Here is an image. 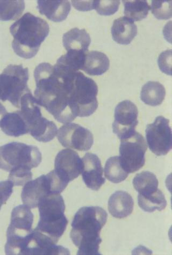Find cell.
Wrapping results in <instances>:
<instances>
[{
  "instance_id": "obj_24",
  "label": "cell",
  "mask_w": 172,
  "mask_h": 255,
  "mask_svg": "<svg viewBox=\"0 0 172 255\" xmlns=\"http://www.w3.org/2000/svg\"><path fill=\"white\" fill-rule=\"evenodd\" d=\"M133 185L139 195H146L158 189L159 182L154 173L145 171L136 175L133 180Z\"/></svg>"
},
{
  "instance_id": "obj_23",
  "label": "cell",
  "mask_w": 172,
  "mask_h": 255,
  "mask_svg": "<svg viewBox=\"0 0 172 255\" xmlns=\"http://www.w3.org/2000/svg\"><path fill=\"white\" fill-rule=\"evenodd\" d=\"M34 216L29 207L20 205L11 212L10 226L17 229L32 231Z\"/></svg>"
},
{
  "instance_id": "obj_21",
  "label": "cell",
  "mask_w": 172,
  "mask_h": 255,
  "mask_svg": "<svg viewBox=\"0 0 172 255\" xmlns=\"http://www.w3.org/2000/svg\"><path fill=\"white\" fill-rule=\"evenodd\" d=\"M166 96V90L161 83L149 81L143 87L141 93V100L146 105L156 107L162 104Z\"/></svg>"
},
{
  "instance_id": "obj_18",
  "label": "cell",
  "mask_w": 172,
  "mask_h": 255,
  "mask_svg": "<svg viewBox=\"0 0 172 255\" xmlns=\"http://www.w3.org/2000/svg\"><path fill=\"white\" fill-rule=\"evenodd\" d=\"M64 47L67 51H75L86 53L91 43L89 34L85 29L73 28L64 34Z\"/></svg>"
},
{
  "instance_id": "obj_5",
  "label": "cell",
  "mask_w": 172,
  "mask_h": 255,
  "mask_svg": "<svg viewBox=\"0 0 172 255\" xmlns=\"http://www.w3.org/2000/svg\"><path fill=\"white\" fill-rule=\"evenodd\" d=\"M20 109L19 113L26 124L29 133L34 139L47 142L54 138L58 133L57 127L53 122L43 117L31 92L25 94L20 100Z\"/></svg>"
},
{
  "instance_id": "obj_32",
  "label": "cell",
  "mask_w": 172,
  "mask_h": 255,
  "mask_svg": "<svg viewBox=\"0 0 172 255\" xmlns=\"http://www.w3.org/2000/svg\"><path fill=\"white\" fill-rule=\"evenodd\" d=\"M158 64L162 72L171 75L172 50L163 52L158 58Z\"/></svg>"
},
{
  "instance_id": "obj_17",
  "label": "cell",
  "mask_w": 172,
  "mask_h": 255,
  "mask_svg": "<svg viewBox=\"0 0 172 255\" xmlns=\"http://www.w3.org/2000/svg\"><path fill=\"white\" fill-rule=\"evenodd\" d=\"M112 34L117 43L129 45L137 36V27L132 19L122 17L114 20Z\"/></svg>"
},
{
  "instance_id": "obj_10",
  "label": "cell",
  "mask_w": 172,
  "mask_h": 255,
  "mask_svg": "<svg viewBox=\"0 0 172 255\" xmlns=\"http://www.w3.org/2000/svg\"><path fill=\"white\" fill-rule=\"evenodd\" d=\"M146 137L150 149L157 156L166 155L172 148V130L169 120L158 116L147 126Z\"/></svg>"
},
{
  "instance_id": "obj_15",
  "label": "cell",
  "mask_w": 172,
  "mask_h": 255,
  "mask_svg": "<svg viewBox=\"0 0 172 255\" xmlns=\"http://www.w3.org/2000/svg\"><path fill=\"white\" fill-rule=\"evenodd\" d=\"M37 9L40 14L54 22H61L65 20L71 9L70 2L67 0L46 1L38 0Z\"/></svg>"
},
{
  "instance_id": "obj_31",
  "label": "cell",
  "mask_w": 172,
  "mask_h": 255,
  "mask_svg": "<svg viewBox=\"0 0 172 255\" xmlns=\"http://www.w3.org/2000/svg\"><path fill=\"white\" fill-rule=\"evenodd\" d=\"M120 1H95L94 9L100 15L111 16L114 15L119 9Z\"/></svg>"
},
{
  "instance_id": "obj_29",
  "label": "cell",
  "mask_w": 172,
  "mask_h": 255,
  "mask_svg": "<svg viewBox=\"0 0 172 255\" xmlns=\"http://www.w3.org/2000/svg\"><path fill=\"white\" fill-rule=\"evenodd\" d=\"M151 10L157 19H169L172 16V1H153Z\"/></svg>"
},
{
  "instance_id": "obj_9",
  "label": "cell",
  "mask_w": 172,
  "mask_h": 255,
  "mask_svg": "<svg viewBox=\"0 0 172 255\" xmlns=\"http://www.w3.org/2000/svg\"><path fill=\"white\" fill-rule=\"evenodd\" d=\"M121 140L119 157L122 166L129 174L135 173L145 164L147 142L136 131Z\"/></svg>"
},
{
  "instance_id": "obj_30",
  "label": "cell",
  "mask_w": 172,
  "mask_h": 255,
  "mask_svg": "<svg viewBox=\"0 0 172 255\" xmlns=\"http://www.w3.org/2000/svg\"><path fill=\"white\" fill-rule=\"evenodd\" d=\"M32 178L31 169L19 168L10 171L8 180L13 183V186H23L31 181Z\"/></svg>"
},
{
  "instance_id": "obj_28",
  "label": "cell",
  "mask_w": 172,
  "mask_h": 255,
  "mask_svg": "<svg viewBox=\"0 0 172 255\" xmlns=\"http://www.w3.org/2000/svg\"><path fill=\"white\" fill-rule=\"evenodd\" d=\"M86 53L81 51H68L66 54L58 59L56 64L69 71H79L80 70H81L83 67Z\"/></svg>"
},
{
  "instance_id": "obj_12",
  "label": "cell",
  "mask_w": 172,
  "mask_h": 255,
  "mask_svg": "<svg viewBox=\"0 0 172 255\" xmlns=\"http://www.w3.org/2000/svg\"><path fill=\"white\" fill-rule=\"evenodd\" d=\"M139 110L132 101H123L119 103L115 110L113 132L120 140L133 134L139 124Z\"/></svg>"
},
{
  "instance_id": "obj_33",
  "label": "cell",
  "mask_w": 172,
  "mask_h": 255,
  "mask_svg": "<svg viewBox=\"0 0 172 255\" xmlns=\"http://www.w3.org/2000/svg\"><path fill=\"white\" fill-rule=\"evenodd\" d=\"M13 187V183L9 180L0 182V210L12 194Z\"/></svg>"
},
{
  "instance_id": "obj_22",
  "label": "cell",
  "mask_w": 172,
  "mask_h": 255,
  "mask_svg": "<svg viewBox=\"0 0 172 255\" xmlns=\"http://www.w3.org/2000/svg\"><path fill=\"white\" fill-rule=\"evenodd\" d=\"M138 203L143 211L149 213L156 211H162L167 206L166 198L160 189L146 195L139 194Z\"/></svg>"
},
{
  "instance_id": "obj_19",
  "label": "cell",
  "mask_w": 172,
  "mask_h": 255,
  "mask_svg": "<svg viewBox=\"0 0 172 255\" xmlns=\"http://www.w3.org/2000/svg\"><path fill=\"white\" fill-rule=\"evenodd\" d=\"M110 67V61L105 53L92 51L86 53L82 70L89 75L99 76L105 73Z\"/></svg>"
},
{
  "instance_id": "obj_26",
  "label": "cell",
  "mask_w": 172,
  "mask_h": 255,
  "mask_svg": "<svg viewBox=\"0 0 172 255\" xmlns=\"http://www.w3.org/2000/svg\"><path fill=\"white\" fill-rule=\"evenodd\" d=\"M24 9L25 2L23 0H0V20H15L22 14Z\"/></svg>"
},
{
  "instance_id": "obj_2",
  "label": "cell",
  "mask_w": 172,
  "mask_h": 255,
  "mask_svg": "<svg viewBox=\"0 0 172 255\" xmlns=\"http://www.w3.org/2000/svg\"><path fill=\"white\" fill-rule=\"evenodd\" d=\"M107 212L99 206L83 207L75 215L70 237L78 248L77 255H100V232L106 224Z\"/></svg>"
},
{
  "instance_id": "obj_34",
  "label": "cell",
  "mask_w": 172,
  "mask_h": 255,
  "mask_svg": "<svg viewBox=\"0 0 172 255\" xmlns=\"http://www.w3.org/2000/svg\"><path fill=\"white\" fill-rule=\"evenodd\" d=\"M74 7L82 11L94 9L95 1H72Z\"/></svg>"
},
{
  "instance_id": "obj_11",
  "label": "cell",
  "mask_w": 172,
  "mask_h": 255,
  "mask_svg": "<svg viewBox=\"0 0 172 255\" xmlns=\"http://www.w3.org/2000/svg\"><path fill=\"white\" fill-rule=\"evenodd\" d=\"M58 139L64 147L87 151L94 143V137L89 129L75 123H66L58 132Z\"/></svg>"
},
{
  "instance_id": "obj_3",
  "label": "cell",
  "mask_w": 172,
  "mask_h": 255,
  "mask_svg": "<svg viewBox=\"0 0 172 255\" xmlns=\"http://www.w3.org/2000/svg\"><path fill=\"white\" fill-rule=\"evenodd\" d=\"M10 31L13 51L20 57L30 59L37 54L50 27L44 19L27 12L11 25Z\"/></svg>"
},
{
  "instance_id": "obj_8",
  "label": "cell",
  "mask_w": 172,
  "mask_h": 255,
  "mask_svg": "<svg viewBox=\"0 0 172 255\" xmlns=\"http://www.w3.org/2000/svg\"><path fill=\"white\" fill-rule=\"evenodd\" d=\"M55 170L43 175L24 184L21 198L23 204L30 209L38 207L41 198L52 194H60L68 185Z\"/></svg>"
},
{
  "instance_id": "obj_25",
  "label": "cell",
  "mask_w": 172,
  "mask_h": 255,
  "mask_svg": "<svg viewBox=\"0 0 172 255\" xmlns=\"http://www.w3.org/2000/svg\"><path fill=\"white\" fill-rule=\"evenodd\" d=\"M125 7L124 13L126 17L133 21H140L146 18L151 10V6L146 0H137V1H122Z\"/></svg>"
},
{
  "instance_id": "obj_7",
  "label": "cell",
  "mask_w": 172,
  "mask_h": 255,
  "mask_svg": "<svg viewBox=\"0 0 172 255\" xmlns=\"http://www.w3.org/2000/svg\"><path fill=\"white\" fill-rule=\"evenodd\" d=\"M29 70L22 65H9L0 74V100L9 101L13 106L20 108V100L31 93L27 86Z\"/></svg>"
},
{
  "instance_id": "obj_14",
  "label": "cell",
  "mask_w": 172,
  "mask_h": 255,
  "mask_svg": "<svg viewBox=\"0 0 172 255\" xmlns=\"http://www.w3.org/2000/svg\"><path fill=\"white\" fill-rule=\"evenodd\" d=\"M82 161L81 174L84 182L88 188L98 191L106 182L99 157L95 154L87 153Z\"/></svg>"
},
{
  "instance_id": "obj_1",
  "label": "cell",
  "mask_w": 172,
  "mask_h": 255,
  "mask_svg": "<svg viewBox=\"0 0 172 255\" xmlns=\"http://www.w3.org/2000/svg\"><path fill=\"white\" fill-rule=\"evenodd\" d=\"M76 72L49 63L40 64L34 70V98L39 106L59 123H71L77 117L75 105Z\"/></svg>"
},
{
  "instance_id": "obj_20",
  "label": "cell",
  "mask_w": 172,
  "mask_h": 255,
  "mask_svg": "<svg viewBox=\"0 0 172 255\" xmlns=\"http://www.w3.org/2000/svg\"><path fill=\"white\" fill-rule=\"evenodd\" d=\"M0 128L5 134L10 136L18 137L29 133L28 128L19 110L6 113L0 122Z\"/></svg>"
},
{
  "instance_id": "obj_4",
  "label": "cell",
  "mask_w": 172,
  "mask_h": 255,
  "mask_svg": "<svg viewBox=\"0 0 172 255\" xmlns=\"http://www.w3.org/2000/svg\"><path fill=\"white\" fill-rule=\"evenodd\" d=\"M38 207L39 220L34 230L57 244L68 225L64 215L65 204L63 197L60 194L47 196L40 199Z\"/></svg>"
},
{
  "instance_id": "obj_35",
  "label": "cell",
  "mask_w": 172,
  "mask_h": 255,
  "mask_svg": "<svg viewBox=\"0 0 172 255\" xmlns=\"http://www.w3.org/2000/svg\"><path fill=\"white\" fill-rule=\"evenodd\" d=\"M7 113L5 107L0 103V122H1L3 116Z\"/></svg>"
},
{
  "instance_id": "obj_6",
  "label": "cell",
  "mask_w": 172,
  "mask_h": 255,
  "mask_svg": "<svg viewBox=\"0 0 172 255\" xmlns=\"http://www.w3.org/2000/svg\"><path fill=\"white\" fill-rule=\"evenodd\" d=\"M42 160V154L36 146L12 142L0 147V168L6 171L36 168Z\"/></svg>"
},
{
  "instance_id": "obj_16",
  "label": "cell",
  "mask_w": 172,
  "mask_h": 255,
  "mask_svg": "<svg viewBox=\"0 0 172 255\" xmlns=\"http://www.w3.org/2000/svg\"><path fill=\"white\" fill-rule=\"evenodd\" d=\"M134 199L128 192L116 191L110 197L108 209L111 215L118 219L125 218L133 212Z\"/></svg>"
},
{
  "instance_id": "obj_13",
  "label": "cell",
  "mask_w": 172,
  "mask_h": 255,
  "mask_svg": "<svg viewBox=\"0 0 172 255\" xmlns=\"http://www.w3.org/2000/svg\"><path fill=\"white\" fill-rule=\"evenodd\" d=\"M82 161L76 151L70 149L59 151L54 161V170L69 183L81 174Z\"/></svg>"
},
{
  "instance_id": "obj_27",
  "label": "cell",
  "mask_w": 172,
  "mask_h": 255,
  "mask_svg": "<svg viewBox=\"0 0 172 255\" xmlns=\"http://www.w3.org/2000/svg\"><path fill=\"white\" fill-rule=\"evenodd\" d=\"M105 174L109 181L119 183L126 180L129 173L123 169L119 156L110 157L105 164Z\"/></svg>"
}]
</instances>
